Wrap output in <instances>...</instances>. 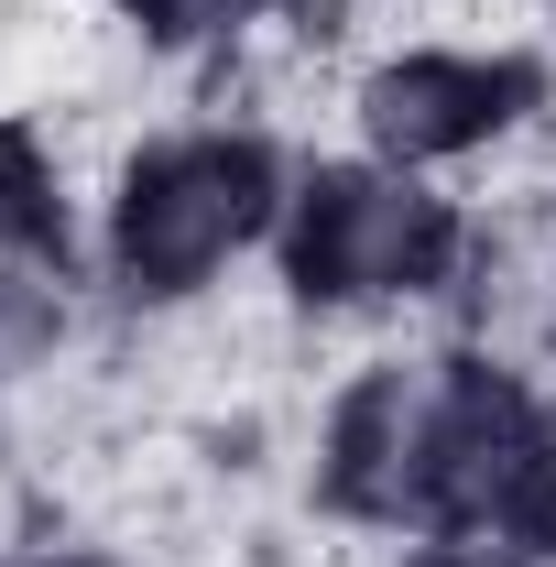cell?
<instances>
[{"label": "cell", "instance_id": "1", "mask_svg": "<svg viewBox=\"0 0 556 567\" xmlns=\"http://www.w3.org/2000/svg\"><path fill=\"white\" fill-rule=\"evenodd\" d=\"M306 513L328 535H491L556 567V371L491 339H382L317 393Z\"/></svg>", "mask_w": 556, "mask_h": 567}, {"label": "cell", "instance_id": "2", "mask_svg": "<svg viewBox=\"0 0 556 567\" xmlns=\"http://www.w3.org/2000/svg\"><path fill=\"white\" fill-rule=\"evenodd\" d=\"M295 142L262 110H175L110 142L87 175V295L121 328H175L218 306L251 262H274L284 197H295Z\"/></svg>", "mask_w": 556, "mask_h": 567}, {"label": "cell", "instance_id": "3", "mask_svg": "<svg viewBox=\"0 0 556 567\" xmlns=\"http://www.w3.org/2000/svg\"><path fill=\"white\" fill-rule=\"evenodd\" d=\"M481 251V197L404 175L382 153H306L274 229V306L295 328H404L447 317Z\"/></svg>", "mask_w": 556, "mask_h": 567}, {"label": "cell", "instance_id": "4", "mask_svg": "<svg viewBox=\"0 0 556 567\" xmlns=\"http://www.w3.org/2000/svg\"><path fill=\"white\" fill-rule=\"evenodd\" d=\"M339 121L404 175H491L556 132V44L524 33H382L339 66Z\"/></svg>", "mask_w": 556, "mask_h": 567}, {"label": "cell", "instance_id": "5", "mask_svg": "<svg viewBox=\"0 0 556 567\" xmlns=\"http://www.w3.org/2000/svg\"><path fill=\"white\" fill-rule=\"evenodd\" d=\"M0 262H87V175L55 110L0 99Z\"/></svg>", "mask_w": 556, "mask_h": 567}, {"label": "cell", "instance_id": "6", "mask_svg": "<svg viewBox=\"0 0 556 567\" xmlns=\"http://www.w3.org/2000/svg\"><path fill=\"white\" fill-rule=\"evenodd\" d=\"M328 0H99V33L153 76H208L240 66L262 33H317Z\"/></svg>", "mask_w": 556, "mask_h": 567}, {"label": "cell", "instance_id": "7", "mask_svg": "<svg viewBox=\"0 0 556 567\" xmlns=\"http://www.w3.org/2000/svg\"><path fill=\"white\" fill-rule=\"evenodd\" d=\"M87 317H99L87 262H0V404L55 382L87 339Z\"/></svg>", "mask_w": 556, "mask_h": 567}, {"label": "cell", "instance_id": "8", "mask_svg": "<svg viewBox=\"0 0 556 567\" xmlns=\"http://www.w3.org/2000/svg\"><path fill=\"white\" fill-rule=\"evenodd\" d=\"M382 567H535L524 546H491V535H404Z\"/></svg>", "mask_w": 556, "mask_h": 567}, {"label": "cell", "instance_id": "9", "mask_svg": "<svg viewBox=\"0 0 556 567\" xmlns=\"http://www.w3.org/2000/svg\"><path fill=\"white\" fill-rule=\"evenodd\" d=\"M535 33H546V44H556V0H535Z\"/></svg>", "mask_w": 556, "mask_h": 567}, {"label": "cell", "instance_id": "10", "mask_svg": "<svg viewBox=\"0 0 556 567\" xmlns=\"http://www.w3.org/2000/svg\"><path fill=\"white\" fill-rule=\"evenodd\" d=\"M0 567H44V546H33V557H11V546H0Z\"/></svg>", "mask_w": 556, "mask_h": 567}]
</instances>
